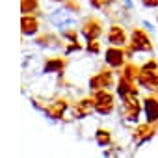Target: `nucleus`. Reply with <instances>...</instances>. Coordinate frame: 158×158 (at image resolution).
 Returning a JSON list of instances; mask_svg holds the SVG:
<instances>
[{
    "instance_id": "1",
    "label": "nucleus",
    "mask_w": 158,
    "mask_h": 158,
    "mask_svg": "<svg viewBox=\"0 0 158 158\" xmlns=\"http://www.w3.org/2000/svg\"><path fill=\"white\" fill-rule=\"evenodd\" d=\"M141 110H143V101L139 102V101H138V95H127V97L121 99L119 114H121L127 121H130V123H138Z\"/></svg>"
},
{
    "instance_id": "2",
    "label": "nucleus",
    "mask_w": 158,
    "mask_h": 158,
    "mask_svg": "<svg viewBox=\"0 0 158 158\" xmlns=\"http://www.w3.org/2000/svg\"><path fill=\"white\" fill-rule=\"evenodd\" d=\"M93 99H95V112L99 115H110L114 112V95L108 89L93 91Z\"/></svg>"
},
{
    "instance_id": "3",
    "label": "nucleus",
    "mask_w": 158,
    "mask_h": 158,
    "mask_svg": "<svg viewBox=\"0 0 158 158\" xmlns=\"http://www.w3.org/2000/svg\"><path fill=\"white\" fill-rule=\"evenodd\" d=\"M134 52H152V43H151V37L141 30V28H134L130 32V43Z\"/></svg>"
},
{
    "instance_id": "4",
    "label": "nucleus",
    "mask_w": 158,
    "mask_h": 158,
    "mask_svg": "<svg viewBox=\"0 0 158 158\" xmlns=\"http://www.w3.org/2000/svg\"><path fill=\"white\" fill-rule=\"evenodd\" d=\"M104 28H102V23L97 19V17H88L82 26H80V34L84 35L86 41H93V39H99L102 35Z\"/></svg>"
},
{
    "instance_id": "5",
    "label": "nucleus",
    "mask_w": 158,
    "mask_h": 158,
    "mask_svg": "<svg viewBox=\"0 0 158 158\" xmlns=\"http://www.w3.org/2000/svg\"><path fill=\"white\" fill-rule=\"evenodd\" d=\"M156 132H158V123H143V125H138L136 127V130H134V141H136V149L139 147V145H143V143H147V141H151L154 136H156Z\"/></svg>"
},
{
    "instance_id": "6",
    "label": "nucleus",
    "mask_w": 158,
    "mask_h": 158,
    "mask_svg": "<svg viewBox=\"0 0 158 158\" xmlns=\"http://www.w3.org/2000/svg\"><path fill=\"white\" fill-rule=\"evenodd\" d=\"M115 86V78H114V73L104 69L101 73H97L95 76L89 78V89L91 91H99V89H108V88H114Z\"/></svg>"
},
{
    "instance_id": "7",
    "label": "nucleus",
    "mask_w": 158,
    "mask_h": 158,
    "mask_svg": "<svg viewBox=\"0 0 158 158\" xmlns=\"http://www.w3.org/2000/svg\"><path fill=\"white\" fill-rule=\"evenodd\" d=\"M136 84L149 91H158V69H141L139 67Z\"/></svg>"
},
{
    "instance_id": "8",
    "label": "nucleus",
    "mask_w": 158,
    "mask_h": 158,
    "mask_svg": "<svg viewBox=\"0 0 158 158\" xmlns=\"http://www.w3.org/2000/svg\"><path fill=\"white\" fill-rule=\"evenodd\" d=\"M125 58H127V52H125V47H110L106 48L104 52V61L108 67L112 69H123L125 65Z\"/></svg>"
},
{
    "instance_id": "9",
    "label": "nucleus",
    "mask_w": 158,
    "mask_h": 158,
    "mask_svg": "<svg viewBox=\"0 0 158 158\" xmlns=\"http://www.w3.org/2000/svg\"><path fill=\"white\" fill-rule=\"evenodd\" d=\"M67 110H69L67 99H56V101H52V102H48L45 106L43 114H45V117H48L52 121H60V119H63V115H65Z\"/></svg>"
},
{
    "instance_id": "10",
    "label": "nucleus",
    "mask_w": 158,
    "mask_h": 158,
    "mask_svg": "<svg viewBox=\"0 0 158 158\" xmlns=\"http://www.w3.org/2000/svg\"><path fill=\"white\" fill-rule=\"evenodd\" d=\"M50 23H52L56 28H60V30L69 28V26H76V19H74V17L71 15V11L65 10V8H61V10H58V11H52V13H50Z\"/></svg>"
},
{
    "instance_id": "11",
    "label": "nucleus",
    "mask_w": 158,
    "mask_h": 158,
    "mask_svg": "<svg viewBox=\"0 0 158 158\" xmlns=\"http://www.w3.org/2000/svg\"><path fill=\"white\" fill-rule=\"evenodd\" d=\"M108 43L114 45V47H127L128 43V37H127V32L121 24H112L108 28Z\"/></svg>"
},
{
    "instance_id": "12",
    "label": "nucleus",
    "mask_w": 158,
    "mask_h": 158,
    "mask_svg": "<svg viewBox=\"0 0 158 158\" xmlns=\"http://www.w3.org/2000/svg\"><path fill=\"white\" fill-rule=\"evenodd\" d=\"M91 112H95V99H93V95H91V97H86V99H82V101H78V102L74 104V108H73V117L84 119V117H88Z\"/></svg>"
},
{
    "instance_id": "13",
    "label": "nucleus",
    "mask_w": 158,
    "mask_h": 158,
    "mask_svg": "<svg viewBox=\"0 0 158 158\" xmlns=\"http://www.w3.org/2000/svg\"><path fill=\"white\" fill-rule=\"evenodd\" d=\"M61 39H63V37L56 35L54 32H47V34H43V35H39V37H35V39H34V43H35L37 47H41V48L58 50V48L61 47Z\"/></svg>"
},
{
    "instance_id": "14",
    "label": "nucleus",
    "mask_w": 158,
    "mask_h": 158,
    "mask_svg": "<svg viewBox=\"0 0 158 158\" xmlns=\"http://www.w3.org/2000/svg\"><path fill=\"white\" fill-rule=\"evenodd\" d=\"M143 114L147 123H158V97H145L143 99Z\"/></svg>"
},
{
    "instance_id": "15",
    "label": "nucleus",
    "mask_w": 158,
    "mask_h": 158,
    "mask_svg": "<svg viewBox=\"0 0 158 158\" xmlns=\"http://www.w3.org/2000/svg\"><path fill=\"white\" fill-rule=\"evenodd\" d=\"M21 32L24 37H32L39 32V21L37 15H23L21 17Z\"/></svg>"
},
{
    "instance_id": "16",
    "label": "nucleus",
    "mask_w": 158,
    "mask_h": 158,
    "mask_svg": "<svg viewBox=\"0 0 158 158\" xmlns=\"http://www.w3.org/2000/svg\"><path fill=\"white\" fill-rule=\"evenodd\" d=\"M67 65L65 58H48L43 65V74H50V73H63Z\"/></svg>"
},
{
    "instance_id": "17",
    "label": "nucleus",
    "mask_w": 158,
    "mask_h": 158,
    "mask_svg": "<svg viewBox=\"0 0 158 158\" xmlns=\"http://www.w3.org/2000/svg\"><path fill=\"white\" fill-rule=\"evenodd\" d=\"M115 91H117V95H119L121 99H123V97H127V95H138L136 82H130V80H127V78H123V76H121V80L117 82Z\"/></svg>"
},
{
    "instance_id": "18",
    "label": "nucleus",
    "mask_w": 158,
    "mask_h": 158,
    "mask_svg": "<svg viewBox=\"0 0 158 158\" xmlns=\"http://www.w3.org/2000/svg\"><path fill=\"white\" fill-rule=\"evenodd\" d=\"M23 15H39V0H21Z\"/></svg>"
},
{
    "instance_id": "19",
    "label": "nucleus",
    "mask_w": 158,
    "mask_h": 158,
    "mask_svg": "<svg viewBox=\"0 0 158 158\" xmlns=\"http://www.w3.org/2000/svg\"><path fill=\"white\" fill-rule=\"evenodd\" d=\"M95 141L101 147H110L112 145V132L108 128H97L95 130Z\"/></svg>"
},
{
    "instance_id": "20",
    "label": "nucleus",
    "mask_w": 158,
    "mask_h": 158,
    "mask_svg": "<svg viewBox=\"0 0 158 158\" xmlns=\"http://www.w3.org/2000/svg\"><path fill=\"white\" fill-rule=\"evenodd\" d=\"M138 73H139V67H136L134 63H125L123 65V78H127V80L130 82H136V78H138Z\"/></svg>"
},
{
    "instance_id": "21",
    "label": "nucleus",
    "mask_w": 158,
    "mask_h": 158,
    "mask_svg": "<svg viewBox=\"0 0 158 158\" xmlns=\"http://www.w3.org/2000/svg\"><path fill=\"white\" fill-rule=\"evenodd\" d=\"M61 37L67 41V43H76L78 41V32H76V28H63L61 30Z\"/></svg>"
},
{
    "instance_id": "22",
    "label": "nucleus",
    "mask_w": 158,
    "mask_h": 158,
    "mask_svg": "<svg viewBox=\"0 0 158 158\" xmlns=\"http://www.w3.org/2000/svg\"><path fill=\"white\" fill-rule=\"evenodd\" d=\"M86 50H88L89 54H101V43H99V39L88 41V45H86Z\"/></svg>"
},
{
    "instance_id": "23",
    "label": "nucleus",
    "mask_w": 158,
    "mask_h": 158,
    "mask_svg": "<svg viewBox=\"0 0 158 158\" xmlns=\"http://www.w3.org/2000/svg\"><path fill=\"white\" fill-rule=\"evenodd\" d=\"M61 8L69 10L71 13H76V11H80V4H78L76 0H65V2L61 4Z\"/></svg>"
},
{
    "instance_id": "24",
    "label": "nucleus",
    "mask_w": 158,
    "mask_h": 158,
    "mask_svg": "<svg viewBox=\"0 0 158 158\" xmlns=\"http://www.w3.org/2000/svg\"><path fill=\"white\" fill-rule=\"evenodd\" d=\"M78 50H82V45L76 41V43H69V45L65 47L63 54H65V56H69V54H73V52H78Z\"/></svg>"
},
{
    "instance_id": "25",
    "label": "nucleus",
    "mask_w": 158,
    "mask_h": 158,
    "mask_svg": "<svg viewBox=\"0 0 158 158\" xmlns=\"http://www.w3.org/2000/svg\"><path fill=\"white\" fill-rule=\"evenodd\" d=\"M89 6L95 10H102L104 8V0H89Z\"/></svg>"
},
{
    "instance_id": "26",
    "label": "nucleus",
    "mask_w": 158,
    "mask_h": 158,
    "mask_svg": "<svg viewBox=\"0 0 158 158\" xmlns=\"http://www.w3.org/2000/svg\"><path fill=\"white\" fill-rule=\"evenodd\" d=\"M141 69H158V61H156V60H151V61L143 63V65H141Z\"/></svg>"
},
{
    "instance_id": "27",
    "label": "nucleus",
    "mask_w": 158,
    "mask_h": 158,
    "mask_svg": "<svg viewBox=\"0 0 158 158\" xmlns=\"http://www.w3.org/2000/svg\"><path fill=\"white\" fill-rule=\"evenodd\" d=\"M145 8H158V0H141Z\"/></svg>"
},
{
    "instance_id": "28",
    "label": "nucleus",
    "mask_w": 158,
    "mask_h": 158,
    "mask_svg": "<svg viewBox=\"0 0 158 158\" xmlns=\"http://www.w3.org/2000/svg\"><path fill=\"white\" fill-rule=\"evenodd\" d=\"M123 4H125V8H128L130 11L134 10V4H132V0H123Z\"/></svg>"
},
{
    "instance_id": "29",
    "label": "nucleus",
    "mask_w": 158,
    "mask_h": 158,
    "mask_svg": "<svg viewBox=\"0 0 158 158\" xmlns=\"http://www.w3.org/2000/svg\"><path fill=\"white\" fill-rule=\"evenodd\" d=\"M143 26H145V28H149L151 32H154V26H152V24H151L149 21H143Z\"/></svg>"
},
{
    "instance_id": "30",
    "label": "nucleus",
    "mask_w": 158,
    "mask_h": 158,
    "mask_svg": "<svg viewBox=\"0 0 158 158\" xmlns=\"http://www.w3.org/2000/svg\"><path fill=\"white\" fill-rule=\"evenodd\" d=\"M54 2H61V4H63V2H65V0H54Z\"/></svg>"
},
{
    "instance_id": "31",
    "label": "nucleus",
    "mask_w": 158,
    "mask_h": 158,
    "mask_svg": "<svg viewBox=\"0 0 158 158\" xmlns=\"http://www.w3.org/2000/svg\"><path fill=\"white\" fill-rule=\"evenodd\" d=\"M156 21H158V13H156Z\"/></svg>"
}]
</instances>
